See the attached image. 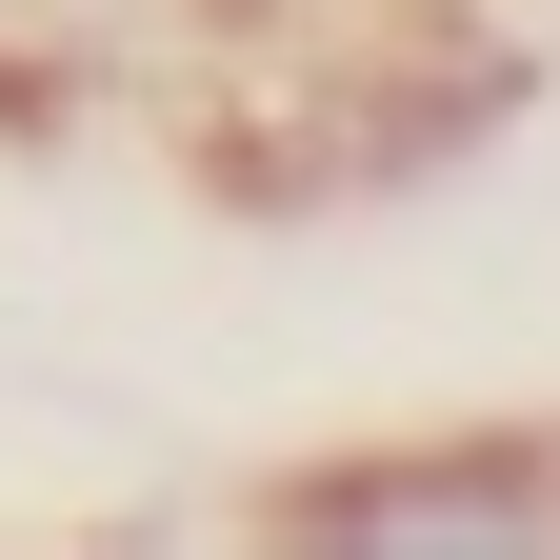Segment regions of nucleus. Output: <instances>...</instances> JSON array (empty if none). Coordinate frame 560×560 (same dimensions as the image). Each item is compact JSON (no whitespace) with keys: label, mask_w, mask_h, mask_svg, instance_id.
Returning <instances> with one entry per match:
<instances>
[{"label":"nucleus","mask_w":560,"mask_h":560,"mask_svg":"<svg viewBox=\"0 0 560 560\" xmlns=\"http://www.w3.org/2000/svg\"><path fill=\"white\" fill-rule=\"evenodd\" d=\"M260 560H560V420H460V441H340L260 480Z\"/></svg>","instance_id":"obj_1"},{"label":"nucleus","mask_w":560,"mask_h":560,"mask_svg":"<svg viewBox=\"0 0 560 560\" xmlns=\"http://www.w3.org/2000/svg\"><path fill=\"white\" fill-rule=\"evenodd\" d=\"M200 21H260V40H361L381 0H200Z\"/></svg>","instance_id":"obj_2"},{"label":"nucleus","mask_w":560,"mask_h":560,"mask_svg":"<svg viewBox=\"0 0 560 560\" xmlns=\"http://www.w3.org/2000/svg\"><path fill=\"white\" fill-rule=\"evenodd\" d=\"M101 560H140V540H101Z\"/></svg>","instance_id":"obj_3"}]
</instances>
